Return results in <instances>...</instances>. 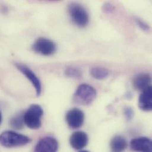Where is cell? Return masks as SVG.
Wrapping results in <instances>:
<instances>
[{"instance_id":"6da1fadb","label":"cell","mask_w":152,"mask_h":152,"mask_svg":"<svg viewBox=\"0 0 152 152\" xmlns=\"http://www.w3.org/2000/svg\"><path fill=\"white\" fill-rule=\"evenodd\" d=\"M31 142L30 137L13 131H5L0 134V144L7 148L23 146Z\"/></svg>"},{"instance_id":"7a4b0ae2","label":"cell","mask_w":152,"mask_h":152,"mask_svg":"<svg viewBox=\"0 0 152 152\" xmlns=\"http://www.w3.org/2000/svg\"><path fill=\"white\" fill-rule=\"evenodd\" d=\"M96 91L91 85L83 83L76 89L74 95V102L79 105H88L91 104L96 97Z\"/></svg>"},{"instance_id":"3957f363","label":"cell","mask_w":152,"mask_h":152,"mask_svg":"<svg viewBox=\"0 0 152 152\" xmlns=\"http://www.w3.org/2000/svg\"><path fill=\"white\" fill-rule=\"evenodd\" d=\"M43 115L42 107L38 104H32L24 114V124L31 129H39L42 126L41 118Z\"/></svg>"},{"instance_id":"277c9868","label":"cell","mask_w":152,"mask_h":152,"mask_svg":"<svg viewBox=\"0 0 152 152\" xmlns=\"http://www.w3.org/2000/svg\"><path fill=\"white\" fill-rule=\"evenodd\" d=\"M68 12L72 21L77 26L82 28L88 24L89 14L82 5L75 2L70 4L68 6Z\"/></svg>"},{"instance_id":"5b68a950","label":"cell","mask_w":152,"mask_h":152,"mask_svg":"<svg viewBox=\"0 0 152 152\" xmlns=\"http://www.w3.org/2000/svg\"><path fill=\"white\" fill-rule=\"evenodd\" d=\"M32 49L38 54L50 56L56 52L57 47L52 40L45 37H39L33 44Z\"/></svg>"},{"instance_id":"8992f818","label":"cell","mask_w":152,"mask_h":152,"mask_svg":"<svg viewBox=\"0 0 152 152\" xmlns=\"http://www.w3.org/2000/svg\"><path fill=\"white\" fill-rule=\"evenodd\" d=\"M15 65L16 68L30 81L35 88L36 95L39 96L42 92V84L39 77L27 66L20 63H16Z\"/></svg>"},{"instance_id":"52a82bcc","label":"cell","mask_w":152,"mask_h":152,"mask_svg":"<svg viewBox=\"0 0 152 152\" xmlns=\"http://www.w3.org/2000/svg\"><path fill=\"white\" fill-rule=\"evenodd\" d=\"M85 120L83 112L79 108H74L68 111L66 114V121L68 126L74 129L82 127Z\"/></svg>"},{"instance_id":"ba28073f","label":"cell","mask_w":152,"mask_h":152,"mask_svg":"<svg viewBox=\"0 0 152 152\" xmlns=\"http://www.w3.org/2000/svg\"><path fill=\"white\" fill-rule=\"evenodd\" d=\"M58 142L54 137L48 136L42 138L37 143L34 152H57Z\"/></svg>"},{"instance_id":"9c48e42d","label":"cell","mask_w":152,"mask_h":152,"mask_svg":"<svg viewBox=\"0 0 152 152\" xmlns=\"http://www.w3.org/2000/svg\"><path fill=\"white\" fill-rule=\"evenodd\" d=\"M131 149L134 152H152V140L146 137H140L132 140Z\"/></svg>"},{"instance_id":"30bf717a","label":"cell","mask_w":152,"mask_h":152,"mask_svg":"<svg viewBox=\"0 0 152 152\" xmlns=\"http://www.w3.org/2000/svg\"><path fill=\"white\" fill-rule=\"evenodd\" d=\"M70 145L75 150H80L84 148L88 143V137L86 133L78 131L74 133L69 139Z\"/></svg>"},{"instance_id":"8fae6325","label":"cell","mask_w":152,"mask_h":152,"mask_svg":"<svg viewBox=\"0 0 152 152\" xmlns=\"http://www.w3.org/2000/svg\"><path fill=\"white\" fill-rule=\"evenodd\" d=\"M142 92L139 98V107L143 111H151L152 110V86H149Z\"/></svg>"},{"instance_id":"7c38bea8","label":"cell","mask_w":152,"mask_h":152,"mask_svg":"<svg viewBox=\"0 0 152 152\" xmlns=\"http://www.w3.org/2000/svg\"><path fill=\"white\" fill-rule=\"evenodd\" d=\"M151 77L148 74H140L136 76L133 81V86L136 89L143 91L151 86Z\"/></svg>"},{"instance_id":"4fadbf2b","label":"cell","mask_w":152,"mask_h":152,"mask_svg":"<svg viewBox=\"0 0 152 152\" xmlns=\"http://www.w3.org/2000/svg\"><path fill=\"white\" fill-rule=\"evenodd\" d=\"M110 145L112 152H123L127 148V142L123 137L116 136L112 139Z\"/></svg>"},{"instance_id":"5bb4252c","label":"cell","mask_w":152,"mask_h":152,"mask_svg":"<svg viewBox=\"0 0 152 152\" xmlns=\"http://www.w3.org/2000/svg\"><path fill=\"white\" fill-rule=\"evenodd\" d=\"M90 74L94 78L102 80L106 78L109 74L107 69L103 67H94L90 71Z\"/></svg>"},{"instance_id":"9a60e30c","label":"cell","mask_w":152,"mask_h":152,"mask_svg":"<svg viewBox=\"0 0 152 152\" xmlns=\"http://www.w3.org/2000/svg\"><path fill=\"white\" fill-rule=\"evenodd\" d=\"M10 124L11 127L16 130H21L23 128L24 121V114L20 113L15 115L10 121Z\"/></svg>"},{"instance_id":"2e32d148","label":"cell","mask_w":152,"mask_h":152,"mask_svg":"<svg viewBox=\"0 0 152 152\" xmlns=\"http://www.w3.org/2000/svg\"><path fill=\"white\" fill-rule=\"evenodd\" d=\"M65 75L68 77H74L76 79L80 78L82 76L81 71L76 68L74 67H68L66 69L65 71Z\"/></svg>"},{"instance_id":"e0dca14e","label":"cell","mask_w":152,"mask_h":152,"mask_svg":"<svg viewBox=\"0 0 152 152\" xmlns=\"http://www.w3.org/2000/svg\"><path fill=\"white\" fill-rule=\"evenodd\" d=\"M124 114L126 118L128 121H130L133 119L134 115V111L130 107H126L124 109Z\"/></svg>"},{"instance_id":"ac0fdd59","label":"cell","mask_w":152,"mask_h":152,"mask_svg":"<svg viewBox=\"0 0 152 152\" xmlns=\"http://www.w3.org/2000/svg\"><path fill=\"white\" fill-rule=\"evenodd\" d=\"M136 23L137 24V25L139 26V27L141 29H142L143 30L148 31L150 29L149 26L145 21L142 20V19L136 18Z\"/></svg>"},{"instance_id":"d6986e66","label":"cell","mask_w":152,"mask_h":152,"mask_svg":"<svg viewBox=\"0 0 152 152\" xmlns=\"http://www.w3.org/2000/svg\"><path fill=\"white\" fill-rule=\"evenodd\" d=\"M103 10L105 12L110 13L113 11V7L112 5L110 3H106L103 5Z\"/></svg>"},{"instance_id":"ffe728a7","label":"cell","mask_w":152,"mask_h":152,"mask_svg":"<svg viewBox=\"0 0 152 152\" xmlns=\"http://www.w3.org/2000/svg\"><path fill=\"white\" fill-rule=\"evenodd\" d=\"M1 121H2V115H1V113L0 111V124L1 123Z\"/></svg>"},{"instance_id":"44dd1931","label":"cell","mask_w":152,"mask_h":152,"mask_svg":"<svg viewBox=\"0 0 152 152\" xmlns=\"http://www.w3.org/2000/svg\"><path fill=\"white\" fill-rule=\"evenodd\" d=\"M79 152H89V151H80Z\"/></svg>"}]
</instances>
